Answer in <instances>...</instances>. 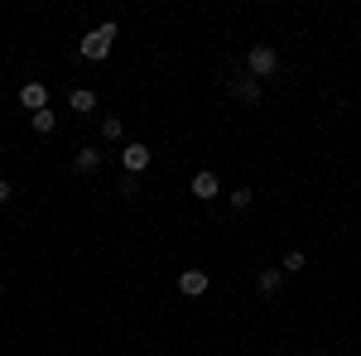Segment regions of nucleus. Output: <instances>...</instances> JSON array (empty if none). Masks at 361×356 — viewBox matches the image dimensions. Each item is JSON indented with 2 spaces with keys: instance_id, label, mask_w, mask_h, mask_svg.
Segmentation results:
<instances>
[{
  "instance_id": "nucleus-1",
  "label": "nucleus",
  "mask_w": 361,
  "mask_h": 356,
  "mask_svg": "<svg viewBox=\"0 0 361 356\" xmlns=\"http://www.w3.org/2000/svg\"><path fill=\"white\" fill-rule=\"evenodd\" d=\"M116 34H121V29H116L111 20H106V25H97V29H92V34H87V39H82V44H78V54H82L87 63H102V58L111 54Z\"/></svg>"
},
{
  "instance_id": "nucleus-2",
  "label": "nucleus",
  "mask_w": 361,
  "mask_h": 356,
  "mask_svg": "<svg viewBox=\"0 0 361 356\" xmlns=\"http://www.w3.org/2000/svg\"><path fill=\"white\" fill-rule=\"evenodd\" d=\"M275 68H279V54L270 49V44H255V49L246 54V73L255 78V82H260V78H275Z\"/></svg>"
},
{
  "instance_id": "nucleus-3",
  "label": "nucleus",
  "mask_w": 361,
  "mask_h": 356,
  "mask_svg": "<svg viewBox=\"0 0 361 356\" xmlns=\"http://www.w3.org/2000/svg\"><path fill=\"white\" fill-rule=\"evenodd\" d=\"M149 159H154V149H149V145H140V140H130V145L121 149V164H126V173H130V178H135V173H145V168H149Z\"/></svg>"
},
{
  "instance_id": "nucleus-4",
  "label": "nucleus",
  "mask_w": 361,
  "mask_h": 356,
  "mask_svg": "<svg viewBox=\"0 0 361 356\" xmlns=\"http://www.w3.org/2000/svg\"><path fill=\"white\" fill-rule=\"evenodd\" d=\"M193 197H197V202H212V197H222V178H217L212 168L193 173Z\"/></svg>"
},
{
  "instance_id": "nucleus-5",
  "label": "nucleus",
  "mask_w": 361,
  "mask_h": 356,
  "mask_svg": "<svg viewBox=\"0 0 361 356\" xmlns=\"http://www.w3.org/2000/svg\"><path fill=\"white\" fill-rule=\"evenodd\" d=\"M20 106L34 116V111H49V87L44 82H25L20 87Z\"/></svg>"
},
{
  "instance_id": "nucleus-6",
  "label": "nucleus",
  "mask_w": 361,
  "mask_h": 356,
  "mask_svg": "<svg viewBox=\"0 0 361 356\" xmlns=\"http://www.w3.org/2000/svg\"><path fill=\"white\" fill-rule=\"evenodd\" d=\"M178 289H183L188 299L207 294V270H183V274H178Z\"/></svg>"
},
{
  "instance_id": "nucleus-7",
  "label": "nucleus",
  "mask_w": 361,
  "mask_h": 356,
  "mask_svg": "<svg viewBox=\"0 0 361 356\" xmlns=\"http://www.w3.org/2000/svg\"><path fill=\"white\" fill-rule=\"evenodd\" d=\"M231 97L246 102V106H255V102H260V82H255V78H236V82H231Z\"/></svg>"
},
{
  "instance_id": "nucleus-8",
  "label": "nucleus",
  "mask_w": 361,
  "mask_h": 356,
  "mask_svg": "<svg viewBox=\"0 0 361 356\" xmlns=\"http://www.w3.org/2000/svg\"><path fill=\"white\" fill-rule=\"evenodd\" d=\"M68 106L78 111V116H87V111H97V92H92V87H78V92L68 97Z\"/></svg>"
},
{
  "instance_id": "nucleus-9",
  "label": "nucleus",
  "mask_w": 361,
  "mask_h": 356,
  "mask_svg": "<svg viewBox=\"0 0 361 356\" xmlns=\"http://www.w3.org/2000/svg\"><path fill=\"white\" fill-rule=\"evenodd\" d=\"M29 125H34L39 135H54V130H58V116H54V106H49V111H34V116H29Z\"/></svg>"
},
{
  "instance_id": "nucleus-10",
  "label": "nucleus",
  "mask_w": 361,
  "mask_h": 356,
  "mask_svg": "<svg viewBox=\"0 0 361 356\" xmlns=\"http://www.w3.org/2000/svg\"><path fill=\"white\" fill-rule=\"evenodd\" d=\"M279 284H284V270H260L255 274V289H260V294H275Z\"/></svg>"
},
{
  "instance_id": "nucleus-11",
  "label": "nucleus",
  "mask_w": 361,
  "mask_h": 356,
  "mask_svg": "<svg viewBox=\"0 0 361 356\" xmlns=\"http://www.w3.org/2000/svg\"><path fill=\"white\" fill-rule=\"evenodd\" d=\"M73 168H78V173H97V168H102V154H97V149H78Z\"/></svg>"
},
{
  "instance_id": "nucleus-12",
  "label": "nucleus",
  "mask_w": 361,
  "mask_h": 356,
  "mask_svg": "<svg viewBox=\"0 0 361 356\" xmlns=\"http://www.w3.org/2000/svg\"><path fill=\"white\" fill-rule=\"evenodd\" d=\"M304 265H308V255H304V250H289L279 270H284V274H299V270H304Z\"/></svg>"
},
{
  "instance_id": "nucleus-13",
  "label": "nucleus",
  "mask_w": 361,
  "mask_h": 356,
  "mask_svg": "<svg viewBox=\"0 0 361 356\" xmlns=\"http://www.w3.org/2000/svg\"><path fill=\"white\" fill-rule=\"evenodd\" d=\"M226 197H231V207H236V212H246L250 202H255V192H250V188H236V192H226Z\"/></svg>"
},
{
  "instance_id": "nucleus-14",
  "label": "nucleus",
  "mask_w": 361,
  "mask_h": 356,
  "mask_svg": "<svg viewBox=\"0 0 361 356\" xmlns=\"http://www.w3.org/2000/svg\"><path fill=\"white\" fill-rule=\"evenodd\" d=\"M121 130H126L121 116H102V135H106V140H121Z\"/></svg>"
},
{
  "instance_id": "nucleus-15",
  "label": "nucleus",
  "mask_w": 361,
  "mask_h": 356,
  "mask_svg": "<svg viewBox=\"0 0 361 356\" xmlns=\"http://www.w3.org/2000/svg\"><path fill=\"white\" fill-rule=\"evenodd\" d=\"M116 192H126V197H135V192H140V183L130 178V173H126V178H121V188H116Z\"/></svg>"
},
{
  "instance_id": "nucleus-16",
  "label": "nucleus",
  "mask_w": 361,
  "mask_h": 356,
  "mask_svg": "<svg viewBox=\"0 0 361 356\" xmlns=\"http://www.w3.org/2000/svg\"><path fill=\"white\" fill-rule=\"evenodd\" d=\"M10 192H15V188H10V183L0 178V202H10Z\"/></svg>"
},
{
  "instance_id": "nucleus-17",
  "label": "nucleus",
  "mask_w": 361,
  "mask_h": 356,
  "mask_svg": "<svg viewBox=\"0 0 361 356\" xmlns=\"http://www.w3.org/2000/svg\"><path fill=\"white\" fill-rule=\"evenodd\" d=\"M0 294H5V284H0Z\"/></svg>"
}]
</instances>
